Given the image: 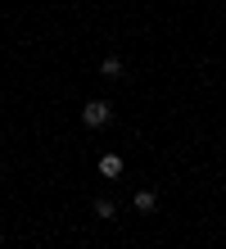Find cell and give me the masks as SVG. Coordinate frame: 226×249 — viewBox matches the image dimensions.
<instances>
[{"mask_svg":"<svg viewBox=\"0 0 226 249\" xmlns=\"http://www.w3.org/2000/svg\"><path fill=\"white\" fill-rule=\"evenodd\" d=\"M109 118H113V109L104 105V100H86V109H82V123L86 127H104Z\"/></svg>","mask_w":226,"mask_h":249,"instance_id":"cell-1","label":"cell"},{"mask_svg":"<svg viewBox=\"0 0 226 249\" xmlns=\"http://www.w3.org/2000/svg\"><path fill=\"white\" fill-rule=\"evenodd\" d=\"M136 209H140V213H154L158 209V195H154V190H136Z\"/></svg>","mask_w":226,"mask_h":249,"instance_id":"cell-2","label":"cell"},{"mask_svg":"<svg viewBox=\"0 0 226 249\" xmlns=\"http://www.w3.org/2000/svg\"><path fill=\"white\" fill-rule=\"evenodd\" d=\"M100 172H104V177H118V172H122V159H118V154H104L100 159Z\"/></svg>","mask_w":226,"mask_h":249,"instance_id":"cell-3","label":"cell"},{"mask_svg":"<svg viewBox=\"0 0 226 249\" xmlns=\"http://www.w3.org/2000/svg\"><path fill=\"white\" fill-rule=\"evenodd\" d=\"M100 72H104V77H122V59H118V54H109V59L100 64Z\"/></svg>","mask_w":226,"mask_h":249,"instance_id":"cell-4","label":"cell"},{"mask_svg":"<svg viewBox=\"0 0 226 249\" xmlns=\"http://www.w3.org/2000/svg\"><path fill=\"white\" fill-rule=\"evenodd\" d=\"M95 213H100V217H113L118 209H113V199H95Z\"/></svg>","mask_w":226,"mask_h":249,"instance_id":"cell-5","label":"cell"}]
</instances>
